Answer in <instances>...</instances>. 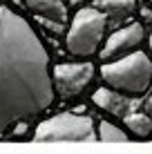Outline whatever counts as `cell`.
<instances>
[{
	"instance_id": "14",
	"label": "cell",
	"mask_w": 152,
	"mask_h": 154,
	"mask_svg": "<svg viewBox=\"0 0 152 154\" xmlns=\"http://www.w3.org/2000/svg\"><path fill=\"white\" fill-rule=\"evenodd\" d=\"M148 45H150V51H152V31H150V36H148Z\"/></svg>"
},
{
	"instance_id": "5",
	"label": "cell",
	"mask_w": 152,
	"mask_h": 154,
	"mask_svg": "<svg viewBox=\"0 0 152 154\" xmlns=\"http://www.w3.org/2000/svg\"><path fill=\"white\" fill-rule=\"evenodd\" d=\"M94 78L92 63H60L51 72V85L60 98H74Z\"/></svg>"
},
{
	"instance_id": "15",
	"label": "cell",
	"mask_w": 152,
	"mask_h": 154,
	"mask_svg": "<svg viewBox=\"0 0 152 154\" xmlns=\"http://www.w3.org/2000/svg\"><path fill=\"white\" fill-rule=\"evenodd\" d=\"M145 2H148V5H150V9H152V0H145Z\"/></svg>"
},
{
	"instance_id": "2",
	"label": "cell",
	"mask_w": 152,
	"mask_h": 154,
	"mask_svg": "<svg viewBox=\"0 0 152 154\" xmlns=\"http://www.w3.org/2000/svg\"><path fill=\"white\" fill-rule=\"evenodd\" d=\"M101 78L125 96H141L152 87V58L145 51H130L121 58L105 60Z\"/></svg>"
},
{
	"instance_id": "4",
	"label": "cell",
	"mask_w": 152,
	"mask_h": 154,
	"mask_svg": "<svg viewBox=\"0 0 152 154\" xmlns=\"http://www.w3.org/2000/svg\"><path fill=\"white\" fill-rule=\"evenodd\" d=\"M34 139L40 143H70V141H94L96 139V127L94 119L85 114L63 112L51 119L38 123L34 130Z\"/></svg>"
},
{
	"instance_id": "1",
	"label": "cell",
	"mask_w": 152,
	"mask_h": 154,
	"mask_svg": "<svg viewBox=\"0 0 152 154\" xmlns=\"http://www.w3.org/2000/svg\"><path fill=\"white\" fill-rule=\"evenodd\" d=\"M51 100L45 45L23 16L0 5V136L49 109Z\"/></svg>"
},
{
	"instance_id": "10",
	"label": "cell",
	"mask_w": 152,
	"mask_h": 154,
	"mask_svg": "<svg viewBox=\"0 0 152 154\" xmlns=\"http://www.w3.org/2000/svg\"><path fill=\"white\" fill-rule=\"evenodd\" d=\"M123 123L128 125V130L132 132L134 136H141V139H148L152 136V121L145 112H139V109H132L123 116Z\"/></svg>"
},
{
	"instance_id": "13",
	"label": "cell",
	"mask_w": 152,
	"mask_h": 154,
	"mask_svg": "<svg viewBox=\"0 0 152 154\" xmlns=\"http://www.w3.org/2000/svg\"><path fill=\"white\" fill-rule=\"evenodd\" d=\"M141 16H143V18H145V23H150V20H152V9H141Z\"/></svg>"
},
{
	"instance_id": "6",
	"label": "cell",
	"mask_w": 152,
	"mask_h": 154,
	"mask_svg": "<svg viewBox=\"0 0 152 154\" xmlns=\"http://www.w3.org/2000/svg\"><path fill=\"white\" fill-rule=\"evenodd\" d=\"M145 40V27L141 23H128L125 27H119L114 34H110V38L103 42L101 58L103 60H114L121 58L130 51H134L141 42Z\"/></svg>"
},
{
	"instance_id": "9",
	"label": "cell",
	"mask_w": 152,
	"mask_h": 154,
	"mask_svg": "<svg viewBox=\"0 0 152 154\" xmlns=\"http://www.w3.org/2000/svg\"><path fill=\"white\" fill-rule=\"evenodd\" d=\"M92 7H96L107 20H123L137 11V0H94Z\"/></svg>"
},
{
	"instance_id": "8",
	"label": "cell",
	"mask_w": 152,
	"mask_h": 154,
	"mask_svg": "<svg viewBox=\"0 0 152 154\" xmlns=\"http://www.w3.org/2000/svg\"><path fill=\"white\" fill-rule=\"evenodd\" d=\"M27 9L54 29H63L67 23V5L63 0H25Z\"/></svg>"
},
{
	"instance_id": "7",
	"label": "cell",
	"mask_w": 152,
	"mask_h": 154,
	"mask_svg": "<svg viewBox=\"0 0 152 154\" xmlns=\"http://www.w3.org/2000/svg\"><path fill=\"white\" fill-rule=\"evenodd\" d=\"M92 103L96 105L98 109H103V112H107L112 116H121V119L128 112H132L134 105H139V103H132L130 96H125V94L116 92V89H112V87H98L96 92L92 94Z\"/></svg>"
},
{
	"instance_id": "12",
	"label": "cell",
	"mask_w": 152,
	"mask_h": 154,
	"mask_svg": "<svg viewBox=\"0 0 152 154\" xmlns=\"http://www.w3.org/2000/svg\"><path fill=\"white\" fill-rule=\"evenodd\" d=\"M143 112L150 116V121H152V89H150V94L145 96V100H143Z\"/></svg>"
},
{
	"instance_id": "11",
	"label": "cell",
	"mask_w": 152,
	"mask_h": 154,
	"mask_svg": "<svg viewBox=\"0 0 152 154\" xmlns=\"http://www.w3.org/2000/svg\"><path fill=\"white\" fill-rule=\"evenodd\" d=\"M96 139L98 141L123 143V141H128V134H125L121 127H116L114 123H110V121H101V123H98V130H96Z\"/></svg>"
},
{
	"instance_id": "3",
	"label": "cell",
	"mask_w": 152,
	"mask_h": 154,
	"mask_svg": "<svg viewBox=\"0 0 152 154\" xmlns=\"http://www.w3.org/2000/svg\"><path fill=\"white\" fill-rule=\"evenodd\" d=\"M105 27H107V18L96 7H81L74 14L65 36L67 51L72 56H81V58L96 54L101 49Z\"/></svg>"
}]
</instances>
